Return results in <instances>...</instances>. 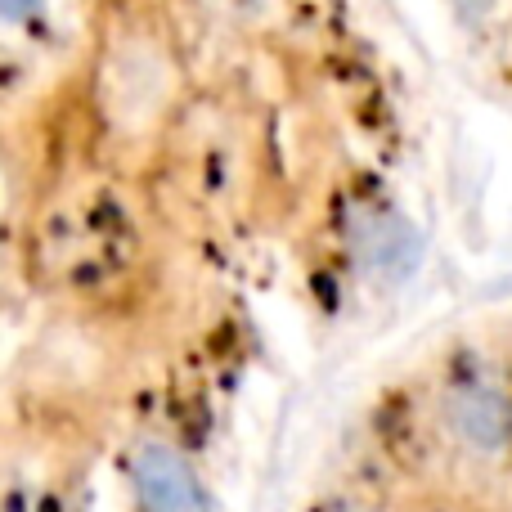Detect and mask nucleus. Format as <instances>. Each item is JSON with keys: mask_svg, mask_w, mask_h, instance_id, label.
Listing matches in <instances>:
<instances>
[{"mask_svg": "<svg viewBox=\"0 0 512 512\" xmlns=\"http://www.w3.org/2000/svg\"><path fill=\"white\" fill-rule=\"evenodd\" d=\"M364 472L414 512H512V351L454 337L369 414Z\"/></svg>", "mask_w": 512, "mask_h": 512, "instance_id": "obj_1", "label": "nucleus"}, {"mask_svg": "<svg viewBox=\"0 0 512 512\" xmlns=\"http://www.w3.org/2000/svg\"><path fill=\"white\" fill-rule=\"evenodd\" d=\"M180 95V63L162 36L131 32L113 41L99 77L104 113L126 140H149Z\"/></svg>", "mask_w": 512, "mask_h": 512, "instance_id": "obj_2", "label": "nucleus"}, {"mask_svg": "<svg viewBox=\"0 0 512 512\" xmlns=\"http://www.w3.org/2000/svg\"><path fill=\"white\" fill-rule=\"evenodd\" d=\"M131 486L144 512H212L194 463L162 441H149L131 459Z\"/></svg>", "mask_w": 512, "mask_h": 512, "instance_id": "obj_3", "label": "nucleus"}, {"mask_svg": "<svg viewBox=\"0 0 512 512\" xmlns=\"http://www.w3.org/2000/svg\"><path fill=\"white\" fill-rule=\"evenodd\" d=\"M310 512H414L405 499H396L391 490H382L378 481H369L364 472H346L333 490L319 495V504Z\"/></svg>", "mask_w": 512, "mask_h": 512, "instance_id": "obj_4", "label": "nucleus"}, {"mask_svg": "<svg viewBox=\"0 0 512 512\" xmlns=\"http://www.w3.org/2000/svg\"><path fill=\"white\" fill-rule=\"evenodd\" d=\"M41 14V0H0V18L5 23H32Z\"/></svg>", "mask_w": 512, "mask_h": 512, "instance_id": "obj_5", "label": "nucleus"}]
</instances>
